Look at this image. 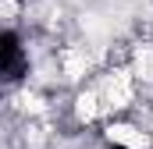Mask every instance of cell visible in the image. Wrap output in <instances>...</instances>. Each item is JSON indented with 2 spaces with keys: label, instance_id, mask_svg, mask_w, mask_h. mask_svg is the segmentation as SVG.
Here are the masks:
<instances>
[{
  "label": "cell",
  "instance_id": "obj_1",
  "mask_svg": "<svg viewBox=\"0 0 153 149\" xmlns=\"http://www.w3.org/2000/svg\"><path fill=\"white\" fill-rule=\"evenodd\" d=\"M103 139L117 149H153V135L143 124H132V121H111L103 128Z\"/></svg>",
  "mask_w": 153,
  "mask_h": 149
}]
</instances>
